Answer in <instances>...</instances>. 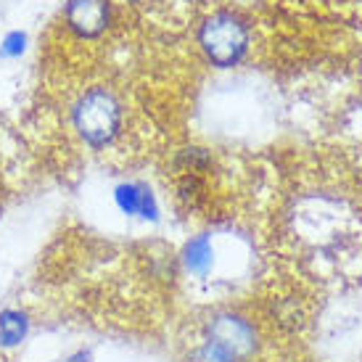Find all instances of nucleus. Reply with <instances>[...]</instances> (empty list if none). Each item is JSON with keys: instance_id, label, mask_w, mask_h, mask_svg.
Masks as SVG:
<instances>
[{"instance_id": "f257e3e1", "label": "nucleus", "mask_w": 362, "mask_h": 362, "mask_svg": "<svg viewBox=\"0 0 362 362\" xmlns=\"http://www.w3.org/2000/svg\"><path fill=\"white\" fill-rule=\"evenodd\" d=\"M71 124L82 141L93 148H103L114 143L122 130V103L109 88H90L82 93L74 109H71Z\"/></svg>"}, {"instance_id": "f03ea898", "label": "nucleus", "mask_w": 362, "mask_h": 362, "mask_svg": "<svg viewBox=\"0 0 362 362\" xmlns=\"http://www.w3.org/2000/svg\"><path fill=\"white\" fill-rule=\"evenodd\" d=\"M199 45L214 66L230 69L249 51V27L230 11L211 13L199 30Z\"/></svg>"}, {"instance_id": "7ed1b4c3", "label": "nucleus", "mask_w": 362, "mask_h": 362, "mask_svg": "<svg viewBox=\"0 0 362 362\" xmlns=\"http://www.w3.org/2000/svg\"><path fill=\"white\" fill-rule=\"evenodd\" d=\"M204 341L230 354L235 362L252 360L259 349V333L252 320L230 310L214 312L204 325Z\"/></svg>"}, {"instance_id": "20e7f679", "label": "nucleus", "mask_w": 362, "mask_h": 362, "mask_svg": "<svg viewBox=\"0 0 362 362\" xmlns=\"http://www.w3.org/2000/svg\"><path fill=\"white\" fill-rule=\"evenodd\" d=\"M66 24L77 37H98L109 24V3L106 0H69Z\"/></svg>"}, {"instance_id": "39448f33", "label": "nucleus", "mask_w": 362, "mask_h": 362, "mask_svg": "<svg viewBox=\"0 0 362 362\" xmlns=\"http://www.w3.org/2000/svg\"><path fill=\"white\" fill-rule=\"evenodd\" d=\"M114 202L122 214L127 217H141V220H159V204L153 191L146 182H119L114 188Z\"/></svg>"}, {"instance_id": "423d86ee", "label": "nucleus", "mask_w": 362, "mask_h": 362, "mask_svg": "<svg viewBox=\"0 0 362 362\" xmlns=\"http://www.w3.org/2000/svg\"><path fill=\"white\" fill-rule=\"evenodd\" d=\"M182 264L196 278H206L214 267V243L209 235H196L182 249Z\"/></svg>"}, {"instance_id": "0eeeda50", "label": "nucleus", "mask_w": 362, "mask_h": 362, "mask_svg": "<svg viewBox=\"0 0 362 362\" xmlns=\"http://www.w3.org/2000/svg\"><path fill=\"white\" fill-rule=\"evenodd\" d=\"M30 333V315L24 310L8 307L0 312V346L3 349H16Z\"/></svg>"}, {"instance_id": "6e6552de", "label": "nucleus", "mask_w": 362, "mask_h": 362, "mask_svg": "<svg viewBox=\"0 0 362 362\" xmlns=\"http://www.w3.org/2000/svg\"><path fill=\"white\" fill-rule=\"evenodd\" d=\"M185 362H235V360H233L230 354L222 352V349L204 341V344H199L196 349H191V354H188Z\"/></svg>"}, {"instance_id": "1a4fd4ad", "label": "nucleus", "mask_w": 362, "mask_h": 362, "mask_svg": "<svg viewBox=\"0 0 362 362\" xmlns=\"http://www.w3.org/2000/svg\"><path fill=\"white\" fill-rule=\"evenodd\" d=\"M24 45H27V35L24 32H8L3 45H0V56L3 59H19L21 53H24Z\"/></svg>"}, {"instance_id": "9d476101", "label": "nucleus", "mask_w": 362, "mask_h": 362, "mask_svg": "<svg viewBox=\"0 0 362 362\" xmlns=\"http://www.w3.org/2000/svg\"><path fill=\"white\" fill-rule=\"evenodd\" d=\"M64 362H90V352H74V354H69Z\"/></svg>"}]
</instances>
